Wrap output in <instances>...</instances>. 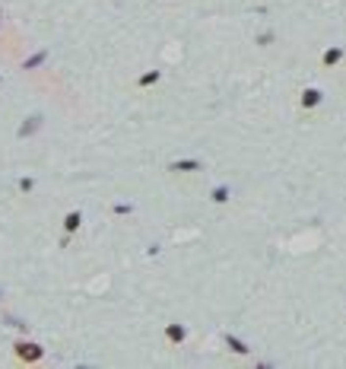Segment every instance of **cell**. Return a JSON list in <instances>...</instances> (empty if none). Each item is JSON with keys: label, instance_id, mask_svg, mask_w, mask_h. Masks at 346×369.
<instances>
[{"label": "cell", "instance_id": "obj_1", "mask_svg": "<svg viewBox=\"0 0 346 369\" xmlns=\"http://www.w3.org/2000/svg\"><path fill=\"white\" fill-rule=\"evenodd\" d=\"M13 347H16V353H19L23 360H29V363H35V360H42V357H45L42 347H38V344H29V341H16Z\"/></svg>", "mask_w": 346, "mask_h": 369}, {"label": "cell", "instance_id": "obj_2", "mask_svg": "<svg viewBox=\"0 0 346 369\" xmlns=\"http://www.w3.org/2000/svg\"><path fill=\"white\" fill-rule=\"evenodd\" d=\"M45 124V118L42 115H32V118H26V121L23 124H19V131H16V137L19 140H26V137H32V134H35L38 131V127H42Z\"/></svg>", "mask_w": 346, "mask_h": 369}, {"label": "cell", "instance_id": "obj_3", "mask_svg": "<svg viewBox=\"0 0 346 369\" xmlns=\"http://www.w3.org/2000/svg\"><path fill=\"white\" fill-rule=\"evenodd\" d=\"M48 55H51V51H48V48H42V51H35V55H32V57H26V61H23V70H35V67H42L45 61H48Z\"/></svg>", "mask_w": 346, "mask_h": 369}, {"label": "cell", "instance_id": "obj_4", "mask_svg": "<svg viewBox=\"0 0 346 369\" xmlns=\"http://www.w3.org/2000/svg\"><path fill=\"white\" fill-rule=\"evenodd\" d=\"M80 223H83V213H80V210H73V213H67L64 229H67V232H73V229H80Z\"/></svg>", "mask_w": 346, "mask_h": 369}, {"label": "cell", "instance_id": "obj_5", "mask_svg": "<svg viewBox=\"0 0 346 369\" xmlns=\"http://www.w3.org/2000/svg\"><path fill=\"white\" fill-rule=\"evenodd\" d=\"M32 188H35V178H26V175L19 178V191H23V194H29Z\"/></svg>", "mask_w": 346, "mask_h": 369}, {"label": "cell", "instance_id": "obj_6", "mask_svg": "<svg viewBox=\"0 0 346 369\" xmlns=\"http://www.w3.org/2000/svg\"><path fill=\"white\" fill-rule=\"evenodd\" d=\"M0 23H3V13H0Z\"/></svg>", "mask_w": 346, "mask_h": 369}, {"label": "cell", "instance_id": "obj_7", "mask_svg": "<svg viewBox=\"0 0 346 369\" xmlns=\"http://www.w3.org/2000/svg\"><path fill=\"white\" fill-rule=\"evenodd\" d=\"M0 296H3V293H0Z\"/></svg>", "mask_w": 346, "mask_h": 369}, {"label": "cell", "instance_id": "obj_8", "mask_svg": "<svg viewBox=\"0 0 346 369\" xmlns=\"http://www.w3.org/2000/svg\"><path fill=\"white\" fill-rule=\"evenodd\" d=\"M0 80H3V77H0Z\"/></svg>", "mask_w": 346, "mask_h": 369}]
</instances>
